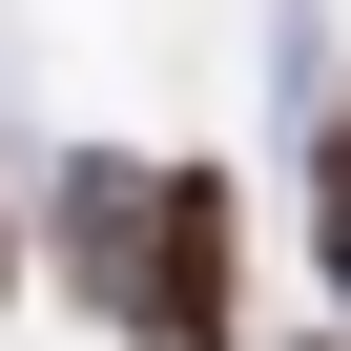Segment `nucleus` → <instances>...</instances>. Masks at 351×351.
<instances>
[{"mask_svg": "<svg viewBox=\"0 0 351 351\" xmlns=\"http://www.w3.org/2000/svg\"><path fill=\"white\" fill-rule=\"evenodd\" d=\"M145 269H165V165L145 145H62L42 165V289L104 310V330H145Z\"/></svg>", "mask_w": 351, "mask_h": 351, "instance_id": "f257e3e1", "label": "nucleus"}, {"mask_svg": "<svg viewBox=\"0 0 351 351\" xmlns=\"http://www.w3.org/2000/svg\"><path fill=\"white\" fill-rule=\"evenodd\" d=\"M124 351H248V186L207 145H165V269H145V330Z\"/></svg>", "mask_w": 351, "mask_h": 351, "instance_id": "f03ea898", "label": "nucleus"}, {"mask_svg": "<svg viewBox=\"0 0 351 351\" xmlns=\"http://www.w3.org/2000/svg\"><path fill=\"white\" fill-rule=\"evenodd\" d=\"M269 62H289V228H310L330 330H351V62H330V21H289Z\"/></svg>", "mask_w": 351, "mask_h": 351, "instance_id": "7ed1b4c3", "label": "nucleus"}, {"mask_svg": "<svg viewBox=\"0 0 351 351\" xmlns=\"http://www.w3.org/2000/svg\"><path fill=\"white\" fill-rule=\"evenodd\" d=\"M0 310H21V207H0Z\"/></svg>", "mask_w": 351, "mask_h": 351, "instance_id": "20e7f679", "label": "nucleus"}, {"mask_svg": "<svg viewBox=\"0 0 351 351\" xmlns=\"http://www.w3.org/2000/svg\"><path fill=\"white\" fill-rule=\"evenodd\" d=\"M289 351H351V330H289Z\"/></svg>", "mask_w": 351, "mask_h": 351, "instance_id": "39448f33", "label": "nucleus"}]
</instances>
